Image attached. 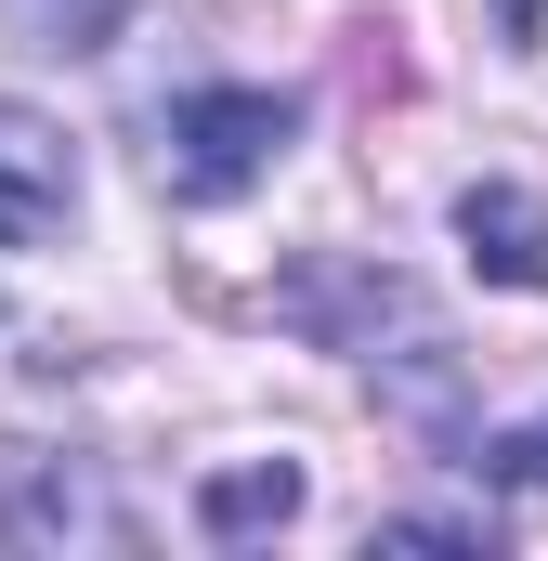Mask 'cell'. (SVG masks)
<instances>
[{
    "label": "cell",
    "instance_id": "277c9868",
    "mask_svg": "<svg viewBox=\"0 0 548 561\" xmlns=\"http://www.w3.org/2000/svg\"><path fill=\"white\" fill-rule=\"evenodd\" d=\"M457 249L496 287H548V209L523 183H470V196H457Z\"/></svg>",
    "mask_w": 548,
    "mask_h": 561
},
{
    "label": "cell",
    "instance_id": "6da1fadb",
    "mask_svg": "<svg viewBox=\"0 0 548 561\" xmlns=\"http://www.w3.org/2000/svg\"><path fill=\"white\" fill-rule=\"evenodd\" d=\"M300 131V92H249V79H209V92H170L157 105V183L170 196H249Z\"/></svg>",
    "mask_w": 548,
    "mask_h": 561
},
{
    "label": "cell",
    "instance_id": "3957f363",
    "mask_svg": "<svg viewBox=\"0 0 548 561\" xmlns=\"http://www.w3.org/2000/svg\"><path fill=\"white\" fill-rule=\"evenodd\" d=\"M66 222H79V144L0 92V249H53Z\"/></svg>",
    "mask_w": 548,
    "mask_h": 561
},
{
    "label": "cell",
    "instance_id": "ba28073f",
    "mask_svg": "<svg viewBox=\"0 0 548 561\" xmlns=\"http://www.w3.org/2000/svg\"><path fill=\"white\" fill-rule=\"evenodd\" d=\"M470 470H496V483H548V431H510V444H470Z\"/></svg>",
    "mask_w": 548,
    "mask_h": 561
},
{
    "label": "cell",
    "instance_id": "9c48e42d",
    "mask_svg": "<svg viewBox=\"0 0 548 561\" xmlns=\"http://www.w3.org/2000/svg\"><path fill=\"white\" fill-rule=\"evenodd\" d=\"M496 26L510 39H548V0H496Z\"/></svg>",
    "mask_w": 548,
    "mask_h": 561
},
{
    "label": "cell",
    "instance_id": "7a4b0ae2",
    "mask_svg": "<svg viewBox=\"0 0 548 561\" xmlns=\"http://www.w3.org/2000/svg\"><path fill=\"white\" fill-rule=\"evenodd\" d=\"M0 536L13 549H132V510L105 496V470L79 457H39V444H0Z\"/></svg>",
    "mask_w": 548,
    "mask_h": 561
},
{
    "label": "cell",
    "instance_id": "5b68a950",
    "mask_svg": "<svg viewBox=\"0 0 548 561\" xmlns=\"http://www.w3.org/2000/svg\"><path fill=\"white\" fill-rule=\"evenodd\" d=\"M274 523H300V470H287V457H249V470H209V483H196V536L249 549Z\"/></svg>",
    "mask_w": 548,
    "mask_h": 561
},
{
    "label": "cell",
    "instance_id": "8992f818",
    "mask_svg": "<svg viewBox=\"0 0 548 561\" xmlns=\"http://www.w3.org/2000/svg\"><path fill=\"white\" fill-rule=\"evenodd\" d=\"M0 13H13V39H26V53H105L144 0H0Z\"/></svg>",
    "mask_w": 548,
    "mask_h": 561
},
{
    "label": "cell",
    "instance_id": "52a82bcc",
    "mask_svg": "<svg viewBox=\"0 0 548 561\" xmlns=\"http://www.w3.org/2000/svg\"><path fill=\"white\" fill-rule=\"evenodd\" d=\"M483 536H496L483 510H392L379 523V549H483Z\"/></svg>",
    "mask_w": 548,
    "mask_h": 561
}]
</instances>
